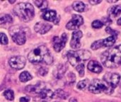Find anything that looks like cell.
I'll use <instances>...</instances> for the list:
<instances>
[{"label":"cell","mask_w":121,"mask_h":102,"mask_svg":"<svg viewBox=\"0 0 121 102\" xmlns=\"http://www.w3.org/2000/svg\"><path fill=\"white\" fill-rule=\"evenodd\" d=\"M102 64L108 68H116L121 65V45L105 51L101 58Z\"/></svg>","instance_id":"obj_1"},{"label":"cell","mask_w":121,"mask_h":102,"mask_svg":"<svg viewBox=\"0 0 121 102\" xmlns=\"http://www.w3.org/2000/svg\"><path fill=\"white\" fill-rule=\"evenodd\" d=\"M28 60L34 64L44 62L47 65H51L53 59L45 45H40L30 52L28 55Z\"/></svg>","instance_id":"obj_2"},{"label":"cell","mask_w":121,"mask_h":102,"mask_svg":"<svg viewBox=\"0 0 121 102\" xmlns=\"http://www.w3.org/2000/svg\"><path fill=\"white\" fill-rule=\"evenodd\" d=\"M13 11L21 20L24 22H28L32 20L35 16L34 8L29 3H19L13 8Z\"/></svg>","instance_id":"obj_3"},{"label":"cell","mask_w":121,"mask_h":102,"mask_svg":"<svg viewBox=\"0 0 121 102\" xmlns=\"http://www.w3.org/2000/svg\"><path fill=\"white\" fill-rule=\"evenodd\" d=\"M69 62L74 67H77L78 65L82 64V62L88 60L91 54L89 50H80L77 51H69L67 54Z\"/></svg>","instance_id":"obj_4"},{"label":"cell","mask_w":121,"mask_h":102,"mask_svg":"<svg viewBox=\"0 0 121 102\" xmlns=\"http://www.w3.org/2000/svg\"><path fill=\"white\" fill-rule=\"evenodd\" d=\"M89 91L95 94H101V93L111 94L113 93V89L111 87H109L108 84L104 80L95 79L89 84Z\"/></svg>","instance_id":"obj_5"},{"label":"cell","mask_w":121,"mask_h":102,"mask_svg":"<svg viewBox=\"0 0 121 102\" xmlns=\"http://www.w3.org/2000/svg\"><path fill=\"white\" fill-rule=\"evenodd\" d=\"M9 33L12 40L18 45H22L26 43V33L20 26H14L9 29Z\"/></svg>","instance_id":"obj_6"},{"label":"cell","mask_w":121,"mask_h":102,"mask_svg":"<svg viewBox=\"0 0 121 102\" xmlns=\"http://www.w3.org/2000/svg\"><path fill=\"white\" fill-rule=\"evenodd\" d=\"M121 76L118 73H107L104 76V81L106 82L109 87L114 89L119 84Z\"/></svg>","instance_id":"obj_7"},{"label":"cell","mask_w":121,"mask_h":102,"mask_svg":"<svg viewBox=\"0 0 121 102\" xmlns=\"http://www.w3.org/2000/svg\"><path fill=\"white\" fill-rule=\"evenodd\" d=\"M67 40V35L65 33H62L61 37L55 36L52 39L53 48L56 52H60L65 46Z\"/></svg>","instance_id":"obj_8"},{"label":"cell","mask_w":121,"mask_h":102,"mask_svg":"<svg viewBox=\"0 0 121 102\" xmlns=\"http://www.w3.org/2000/svg\"><path fill=\"white\" fill-rule=\"evenodd\" d=\"M84 23V19L82 16L77 14L72 15V20L69 21L66 25V28L68 30H76L79 28Z\"/></svg>","instance_id":"obj_9"},{"label":"cell","mask_w":121,"mask_h":102,"mask_svg":"<svg viewBox=\"0 0 121 102\" xmlns=\"http://www.w3.org/2000/svg\"><path fill=\"white\" fill-rule=\"evenodd\" d=\"M9 65L16 70H21L26 65V59L23 56H13L9 59Z\"/></svg>","instance_id":"obj_10"},{"label":"cell","mask_w":121,"mask_h":102,"mask_svg":"<svg viewBox=\"0 0 121 102\" xmlns=\"http://www.w3.org/2000/svg\"><path fill=\"white\" fill-rule=\"evenodd\" d=\"M42 18L48 21H52L55 24H57L60 17V16H57V13L54 10H48L45 11L42 14Z\"/></svg>","instance_id":"obj_11"},{"label":"cell","mask_w":121,"mask_h":102,"mask_svg":"<svg viewBox=\"0 0 121 102\" xmlns=\"http://www.w3.org/2000/svg\"><path fill=\"white\" fill-rule=\"evenodd\" d=\"M83 34L81 31H75L72 33V40L70 42V46L73 49H78L81 47L80 39L82 37Z\"/></svg>","instance_id":"obj_12"},{"label":"cell","mask_w":121,"mask_h":102,"mask_svg":"<svg viewBox=\"0 0 121 102\" xmlns=\"http://www.w3.org/2000/svg\"><path fill=\"white\" fill-rule=\"evenodd\" d=\"M34 28L37 33L43 35V34H45L46 33H48L52 28V26L49 23L38 22L35 25Z\"/></svg>","instance_id":"obj_13"},{"label":"cell","mask_w":121,"mask_h":102,"mask_svg":"<svg viewBox=\"0 0 121 102\" xmlns=\"http://www.w3.org/2000/svg\"><path fill=\"white\" fill-rule=\"evenodd\" d=\"M88 69L94 73H101L103 70V67L101 64L96 60H91L88 63Z\"/></svg>","instance_id":"obj_14"},{"label":"cell","mask_w":121,"mask_h":102,"mask_svg":"<svg viewBox=\"0 0 121 102\" xmlns=\"http://www.w3.org/2000/svg\"><path fill=\"white\" fill-rule=\"evenodd\" d=\"M121 13V5H117L111 6L108 10V14L109 16V18H116L118 16H120Z\"/></svg>","instance_id":"obj_15"},{"label":"cell","mask_w":121,"mask_h":102,"mask_svg":"<svg viewBox=\"0 0 121 102\" xmlns=\"http://www.w3.org/2000/svg\"><path fill=\"white\" fill-rule=\"evenodd\" d=\"M39 97L41 99H47V98H52V95H53V92L49 89H47L45 87L43 88L40 92L38 94Z\"/></svg>","instance_id":"obj_16"},{"label":"cell","mask_w":121,"mask_h":102,"mask_svg":"<svg viewBox=\"0 0 121 102\" xmlns=\"http://www.w3.org/2000/svg\"><path fill=\"white\" fill-rule=\"evenodd\" d=\"M116 39L117 37L114 35H111L106 39H103V47H111L115 44Z\"/></svg>","instance_id":"obj_17"},{"label":"cell","mask_w":121,"mask_h":102,"mask_svg":"<svg viewBox=\"0 0 121 102\" xmlns=\"http://www.w3.org/2000/svg\"><path fill=\"white\" fill-rule=\"evenodd\" d=\"M69 96V94L66 92L63 91L62 89H57L55 91V93H53L52 98H59L62 99H66Z\"/></svg>","instance_id":"obj_18"},{"label":"cell","mask_w":121,"mask_h":102,"mask_svg":"<svg viewBox=\"0 0 121 102\" xmlns=\"http://www.w3.org/2000/svg\"><path fill=\"white\" fill-rule=\"evenodd\" d=\"M72 7L76 11L83 12V11H84V9H85V4L82 1H77L72 4Z\"/></svg>","instance_id":"obj_19"},{"label":"cell","mask_w":121,"mask_h":102,"mask_svg":"<svg viewBox=\"0 0 121 102\" xmlns=\"http://www.w3.org/2000/svg\"><path fill=\"white\" fill-rule=\"evenodd\" d=\"M19 80L21 82H26L30 80H32V76L30 75V74L28 72H26V71H24L23 72L20 76H19Z\"/></svg>","instance_id":"obj_20"},{"label":"cell","mask_w":121,"mask_h":102,"mask_svg":"<svg viewBox=\"0 0 121 102\" xmlns=\"http://www.w3.org/2000/svg\"><path fill=\"white\" fill-rule=\"evenodd\" d=\"M12 21L13 18L10 15L5 13L0 14V23H11Z\"/></svg>","instance_id":"obj_21"},{"label":"cell","mask_w":121,"mask_h":102,"mask_svg":"<svg viewBox=\"0 0 121 102\" xmlns=\"http://www.w3.org/2000/svg\"><path fill=\"white\" fill-rule=\"evenodd\" d=\"M4 96L9 101H13L14 99V94H13V92L12 90H11V89H8V90L4 91Z\"/></svg>","instance_id":"obj_22"},{"label":"cell","mask_w":121,"mask_h":102,"mask_svg":"<svg viewBox=\"0 0 121 102\" xmlns=\"http://www.w3.org/2000/svg\"><path fill=\"white\" fill-rule=\"evenodd\" d=\"M34 4L37 7L40 8V9H45L48 6V1H42V0H38V1H34Z\"/></svg>","instance_id":"obj_23"},{"label":"cell","mask_w":121,"mask_h":102,"mask_svg":"<svg viewBox=\"0 0 121 102\" xmlns=\"http://www.w3.org/2000/svg\"><path fill=\"white\" fill-rule=\"evenodd\" d=\"M102 47H103V39L96 40L94 43H93L91 45V49L94 50H96Z\"/></svg>","instance_id":"obj_24"},{"label":"cell","mask_w":121,"mask_h":102,"mask_svg":"<svg viewBox=\"0 0 121 102\" xmlns=\"http://www.w3.org/2000/svg\"><path fill=\"white\" fill-rule=\"evenodd\" d=\"M89 84V80H84L82 81H80L78 84H77V88L79 89H84L87 85Z\"/></svg>","instance_id":"obj_25"},{"label":"cell","mask_w":121,"mask_h":102,"mask_svg":"<svg viewBox=\"0 0 121 102\" xmlns=\"http://www.w3.org/2000/svg\"><path fill=\"white\" fill-rule=\"evenodd\" d=\"M65 71H66V69L65 68V67H64L63 65H60V66L58 67L57 70V75H56V77H57V78L60 79V78L62 77L63 74L65 72Z\"/></svg>","instance_id":"obj_26"},{"label":"cell","mask_w":121,"mask_h":102,"mask_svg":"<svg viewBox=\"0 0 121 102\" xmlns=\"http://www.w3.org/2000/svg\"><path fill=\"white\" fill-rule=\"evenodd\" d=\"M76 70L79 72V76L81 77H84V64H79V65H78L76 67Z\"/></svg>","instance_id":"obj_27"},{"label":"cell","mask_w":121,"mask_h":102,"mask_svg":"<svg viewBox=\"0 0 121 102\" xmlns=\"http://www.w3.org/2000/svg\"><path fill=\"white\" fill-rule=\"evenodd\" d=\"M104 24L103 23V22L101 21H99V20H96V21H93L92 22V24H91L92 27L94 28H96V29L102 28L104 26Z\"/></svg>","instance_id":"obj_28"},{"label":"cell","mask_w":121,"mask_h":102,"mask_svg":"<svg viewBox=\"0 0 121 102\" xmlns=\"http://www.w3.org/2000/svg\"><path fill=\"white\" fill-rule=\"evenodd\" d=\"M0 44H2V45H7L8 44V38L3 33H0Z\"/></svg>","instance_id":"obj_29"},{"label":"cell","mask_w":121,"mask_h":102,"mask_svg":"<svg viewBox=\"0 0 121 102\" xmlns=\"http://www.w3.org/2000/svg\"><path fill=\"white\" fill-rule=\"evenodd\" d=\"M106 31L108 33V34H110L111 35H114V36H118V31H115V30H113L111 28H110V27H107L106 28Z\"/></svg>","instance_id":"obj_30"},{"label":"cell","mask_w":121,"mask_h":102,"mask_svg":"<svg viewBox=\"0 0 121 102\" xmlns=\"http://www.w3.org/2000/svg\"><path fill=\"white\" fill-rule=\"evenodd\" d=\"M48 72V68L44 67H40V68L39 69V70H38V73H39V75H40L41 76H45Z\"/></svg>","instance_id":"obj_31"},{"label":"cell","mask_w":121,"mask_h":102,"mask_svg":"<svg viewBox=\"0 0 121 102\" xmlns=\"http://www.w3.org/2000/svg\"><path fill=\"white\" fill-rule=\"evenodd\" d=\"M20 102H28L30 101V97H23L20 98L19 99Z\"/></svg>","instance_id":"obj_32"},{"label":"cell","mask_w":121,"mask_h":102,"mask_svg":"<svg viewBox=\"0 0 121 102\" xmlns=\"http://www.w3.org/2000/svg\"><path fill=\"white\" fill-rule=\"evenodd\" d=\"M101 2V0H90L89 1V3L91 4L92 5H96V4H98Z\"/></svg>","instance_id":"obj_33"},{"label":"cell","mask_w":121,"mask_h":102,"mask_svg":"<svg viewBox=\"0 0 121 102\" xmlns=\"http://www.w3.org/2000/svg\"><path fill=\"white\" fill-rule=\"evenodd\" d=\"M103 20L104 21V24H110V23H111V18L109 17L103 18Z\"/></svg>","instance_id":"obj_34"},{"label":"cell","mask_w":121,"mask_h":102,"mask_svg":"<svg viewBox=\"0 0 121 102\" xmlns=\"http://www.w3.org/2000/svg\"><path fill=\"white\" fill-rule=\"evenodd\" d=\"M107 1L109 3H116L118 1V0H107Z\"/></svg>","instance_id":"obj_35"},{"label":"cell","mask_w":121,"mask_h":102,"mask_svg":"<svg viewBox=\"0 0 121 102\" xmlns=\"http://www.w3.org/2000/svg\"><path fill=\"white\" fill-rule=\"evenodd\" d=\"M69 102H77V99H74V98H72V99L69 100Z\"/></svg>","instance_id":"obj_36"},{"label":"cell","mask_w":121,"mask_h":102,"mask_svg":"<svg viewBox=\"0 0 121 102\" xmlns=\"http://www.w3.org/2000/svg\"><path fill=\"white\" fill-rule=\"evenodd\" d=\"M117 23H118V25L121 26V18H120L118 20V21H117Z\"/></svg>","instance_id":"obj_37"},{"label":"cell","mask_w":121,"mask_h":102,"mask_svg":"<svg viewBox=\"0 0 121 102\" xmlns=\"http://www.w3.org/2000/svg\"><path fill=\"white\" fill-rule=\"evenodd\" d=\"M14 2H15V1H9V3H11V4H13Z\"/></svg>","instance_id":"obj_38"},{"label":"cell","mask_w":121,"mask_h":102,"mask_svg":"<svg viewBox=\"0 0 121 102\" xmlns=\"http://www.w3.org/2000/svg\"><path fill=\"white\" fill-rule=\"evenodd\" d=\"M120 91H121V86H120Z\"/></svg>","instance_id":"obj_39"},{"label":"cell","mask_w":121,"mask_h":102,"mask_svg":"<svg viewBox=\"0 0 121 102\" xmlns=\"http://www.w3.org/2000/svg\"></svg>","instance_id":"obj_40"}]
</instances>
